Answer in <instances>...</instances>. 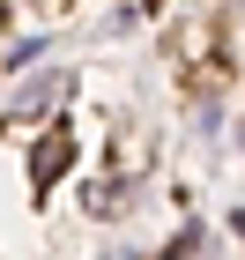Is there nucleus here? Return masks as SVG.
Returning a JSON list of instances; mask_svg holds the SVG:
<instances>
[{
    "label": "nucleus",
    "mask_w": 245,
    "mask_h": 260,
    "mask_svg": "<svg viewBox=\"0 0 245 260\" xmlns=\"http://www.w3.org/2000/svg\"><path fill=\"white\" fill-rule=\"evenodd\" d=\"M67 156H75V141H67V134H45V141H38V156H30V179H38V186H52Z\"/></svg>",
    "instance_id": "nucleus-1"
},
{
    "label": "nucleus",
    "mask_w": 245,
    "mask_h": 260,
    "mask_svg": "<svg viewBox=\"0 0 245 260\" xmlns=\"http://www.w3.org/2000/svg\"><path fill=\"white\" fill-rule=\"evenodd\" d=\"M238 231H245V208H238Z\"/></svg>",
    "instance_id": "nucleus-2"
}]
</instances>
